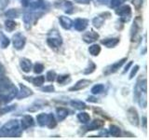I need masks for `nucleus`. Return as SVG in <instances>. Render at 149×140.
<instances>
[{"instance_id":"nucleus-36","label":"nucleus","mask_w":149,"mask_h":140,"mask_svg":"<svg viewBox=\"0 0 149 140\" xmlns=\"http://www.w3.org/2000/svg\"><path fill=\"white\" fill-rule=\"evenodd\" d=\"M127 0H110V7L113 8H116L122 4H124Z\"/></svg>"},{"instance_id":"nucleus-7","label":"nucleus","mask_w":149,"mask_h":140,"mask_svg":"<svg viewBox=\"0 0 149 140\" xmlns=\"http://www.w3.org/2000/svg\"><path fill=\"white\" fill-rule=\"evenodd\" d=\"M55 7L63 9L64 12L68 14H71L74 12V6L72 2L68 1V0H58L55 2Z\"/></svg>"},{"instance_id":"nucleus-44","label":"nucleus","mask_w":149,"mask_h":140,"mask_svg":"<svg viewBox=\"0 0 149 140\" xmlns=\"http://www.w3.org/2000/svg\"><path fill=\"white\" fill-rule=\"evenodd\" d=\"M5 75V67H4V65L0 63V78L3 77Z\"/></svg>"},{"instance_id":"nucleus-47","label":"nucleus","mask_w":149,"mask_h":140,"mask_svg":"<svg viewBox=\"0 0 149 140\" xmlns=\"http://www.w3.org/2000/svg\"><path fill=\"white\" fill-rule=\"evenodd\" d=\"M29 0H22V5L24 7H28L29 6Z\"/></svg>"},{"instance_id":"nucleus-14","label":"nucleus","mask_w":149,"mask_h":140,"mask_svg":"<svg viewBox=\"0 0 149 140\" xmlns=\"http://www.w3.org/2000/svg\"><path fill=\"white\" fill-rule=\"evenodd\" d=\"M73 25L74 26V29L77 31H84L88 25V20H87V19H83V18L82 19L78 18L74 21Z\"/></svg>"},{"instance_id":"nucleus-16","label":"nucleus","mask_w":149,"mask_h":140,"mask_svg":"<svg viewBox=\"0 0 149 140\" xmlns=\"http://www.w3.org/2000/svg\"><path fill=\"white\" fill-rule=\"evenodd\" d=\"M12 83L10 79L7 77H1L0 78V92H6L11 88Z\"/></svg>"},{"instance_id":"nucleus-9","label":"nucleus","mask_w":149,"mask_h":140,"mask_svg":"<svg viewBox=\"0 0 149 140\" xmlns=\"http://www.w3.org/2000/svg\"><path fill=\"white\" fill-rule=\"evenodd\" d=\"M126 61H127V58L125 57V58H123V59H121V60L118 61V62L114 63L113 64L109 65L108 67H106L105 71H104V74H105V75H109V74H112V73L116 72V71H118V70L124 64V63L126 62Z\"/></svg>"},{"instance_id":"nucleus-38","label":"nucleus","mask_w":149,"mask_h":140,"mask_svg":"<svg viewBox=\"0 0 149 140\" xmlns=\"http://www.w3.org/2000/svg\"><path fill=\"white\" fill-rule=\"evenodd\" d=\"M69 79V75H60L57 77V81L61 85H64L65 82Z\"/></svg>"},{"instance_id":"nucleus-30","label":"nucleus","mask_w":149,"mask_h":140,"mask_svg":"<svg viewBox=\"0 0 149 140\" xmlns=\"http://www.w3.org/2000/svg\"><path fill=\"white\" fill-rule=\"evenodd\" d=\"M109 133L111 135H113L115 137H118V136H120L121 134V130L119 127L116 125H110L109 127Z\"/></svg>"},{"instance_id":"nucleus-21","label":"nucleus","mask_w":149,"mask_h":140,"mask_svg":"<svg viewBox=\"0 0 149 140\" xmlns=\"http://www.w3.org/2000/svg\"><path fill=\"white\" fill-rule=\"evenodd\" d=\"M102 44L104 45L107 48H114L119 43V38L118 37H112V38H105L102 40Z\"/></svg>"},{"instance_id":"nucleus-37","label":"nucleus","mask_w":149,"mask_h":140,"mask_svg":"<svg viewBox=\"0 0 149 140\" xmlns=\"http://www.w3.org/2000/svg\"><path fill=\"white\" fill-rule=\"evenodd\" d=\"M16 108V106L13 105V106H3L0 108V115H3V114H6L7 112H10L12 110H14Z\"/></svg>"},{"instance_id":"nucleus-31","label":"nucleus","mask_w":149,"mask_h":140,"mask_svg":"<svg viewBox=\"0 0 149 140\" xmlns=\"http://www.w3.org/2000/svg\"><path fill=\"white\" fill-rule=\"evenodd\" d=\"M88 51L92 56H97L101 52V47L97 44H93L88 48Z\"/></svg>"},{"instance_id":"nucleus-10","label":"nucleus","mask_w":149,"mask_h":140,"mask_svg":"<svg viewBox=\"0 0 149 140\" xmlns=\"http://www.w3.org/2000/svg\"><path fill=\"white\" fill-rule=\"evenodd\" d=\"M91 83V80L90 79H80V80H78L73 87H71L69 89L70 92H76V91H80V90H83V89L87 88L90 84Z\"/></svg>"},{"instance_id":"nucleus-32","label":"nucleus","mask_w":149,"mask_h":140,"mask_svg":"<svg viewBox=\"0 0 149 140\" xmlns=\"http://www.w3.org/2000/svg\"><path fill=\"white\" fill-rule=\"evenodd\" d=\"M16 26H17V23L12 20H7L5 22V28H6L8 32H12L16 28Z\"/></svg>"},{"instance_id":"nucleus-4","label":"nucleus","mask_w":149,"mask_h":140,"mask_svg":"<svg viewBox=\"0 0 149 140\" xmlns=\"http://www.w3.org/2000/svg\"><path fill=\"white\" fill-rule=\"evenodd\" d=\"M47 43L51 48H59L63 44V39L58 31L53 30L49 32L48 38H47Z\"/></svg>"},{"instance_id":"nucleus-50","label":"nucleus","mask_w":149,"mask_h":140,"mask_svg":"<svg viewBox=\"0 0 149 140\" xmlns=\"http://www.w3.org/2000/svg\"><path fill=\"white\" fill-rule=\"evenodd\" d=\"M143 123L144 127H146V117H143Z\"/></svg>"},{"instance_id":"nucleus-49","label":"nucleus","mask_w":149,"mask_h":140,"mask_svg":"<svg viewBox=\"0 0 149 140\" xmlns=\"http://www.w3.org/2000/svg\"><path fill=\"white\" fill-rule=\"evenodd\" d=\"M98 3H100L102 5H105L107 3V0H96Z\"/></svg>"},{"instance_id":"nucleus-28","label":"nucleus","mask_w":149,"mask_h":140,"mask_svg":"<svg viewBox=\"0 0 149 140\" xmlns=\"http://www.w3.org/2000/svg\"><path fill=\"white\" fill-rule=\"evenodd\" d=\"M77 119L82 123H88L91 120V116L87 112H80L77 114Z\"/></svg>"},{"instance_id":"nucleus-25","label":"nucleus","mask_w":149,"mask_h":140,"mask_svg":"<svg viewBox=\"0 0 149 140\" xmlns=\"http://www.w3.org/2000/svg\"><path fill=\"white\" fill-rule=\"evenodd\" d=\"M9 43H10V40H9L8 37L3 32L0 31V45H1V48L2 49L8 48Z\"/></svg>"},{"instance_id":"nucleus-3","label":"nucleus","mask_w":149,"mask_h":140,"mask_svg":"<svg viewBox=\"0 0 149 140\" xmlns=\"http://www.w3.org/2000/svg\"><path fill=\"white\" fill-rule=\"evenodd\" d=\"M37 123L40 126H48L49 128H54L57 123L52 114H47V113H41L37 115L36 117Z\"/></svg>"},{"instance_id":"nucleus-15","label":"nucleus","mask_w":149,"mask_h":140,"mask_svg":"<svg viewBox=\"0 0 149 140\" xmlns=\"http://www.w3.org/2000/svg\"><path fill=\"white\" fill-rule=\"evenodd\" d=\"M141 24H142V19L141 18H136L132 26V30H130V35H132V40L133 41L135 37L138 35V31L141 29Z\"/></svg>"},{"instance_id":"nucleus-6","label":"nucleus","mask_w":149,"mask_h":140,"mask_svg":"<svg viewBox=\"0 0 149 140\" xmlns=\"http://www.w3.org/2000/svg\"><path fill=\"white\" fill-rule=\"evenodd\" d=\"M12 43H13L14 48L18 50H20L24 48L25 43H26V38L22 33H16V34L12 36Z\"/></svg>"},{"instance_id":"nucleus-27","label":"nucleus","mask_w":149,"mask_h":140,"mask_svg":"<svg viewBox=\"0 0 149 140\" xmlns=\"http://www.w3.org/2000/svg\"><path fill=\"white\" fill-rule=\"evenodd\" d=\"M46 104V102L44 101H41V100H38L35 102L34 104H33L32 106H30L29 108H28V111H31V112H35V111H37L38 109L42 108L43 107V106Z\"/></svg>"},{"instance_id":"nucleus-22","label":"nucleus","mask_w":149,"mask_h":140,"mask_svg":"<svg viewBox=\"0 0 149 140\" xmlns=\"http://www.w3.org/2000/svg\"><path fill=\"white\" fill-rule=\"evenodd\" d=\"M26 80H28V81H31L33 84H34L35 86H37V87H39V86H41L42 84L44 83V81H45V78H44V76H38V77H35V78H24Z\"/></svg>"},{"instance_id":"nucleus-5","label":"nucleus","mask_w":149,"mask_h":140,"mask_svg":"<svg viewBox=\"0 0 149 140\" xmlns=\"http://www.w3.org/2000/svg\"><path fill=\"white\" fill-rule=\"evenodd\" d=\"M116 13L120 17L121 21L129 22L130 16H132V8L129 5H124V6H119L116 9Z\"/></svg>"},{"instance_id":"nucleus-17","label":"nucleus","mask_w":149,"mask_h":140,"mask_svg":"<svg viewBox=\"0 0 149 140\" xmlns=\"http://www.w3.org/2000/svg\"><path fill=\"white\" fill-rule=\"evenodd\" d=\"M104 125V121L102 120H94L93 121L88 124L86 128V131H94V130H99L100 128H102V126Z\"/></svg>"},{"instance_id":"nucleus-2","label":"nucleus","mask_w":149,"mask_h":140,"mask_svg":"<svg viewBox=\"0 0 149 140\" xmlns=\"http://www.w3.org/2000/svg\"><path fill=\"white\" fill-rule=\"evenodd\" d=\"M21 134L20 123L17 120H11L0 128V137H14Z\"/></svg>"},{"instance_id":"nucleus-1","label":"nucleus","mask_w":149,"mask_h":140,"mask_svg":"<svg viewBox=\"0 0 149 140\" xmlns=\"http://www.w3.org/2000/svg\"><path fill=\"white\" fill-rule=\"evenodd\" d=\"M147 85H146V78H140L136 86L134 89V97L139 103L141 107H146L147 106Z\"/></svg>"},{"instance_id":"nucleus-48","label":"nucleus","mask_w":149,"mask_h":140,"mask_svg":"<svg viewBox=\"0 0 149 140\" xmlns=\"http://www.w3.org/2000/svg\"><path fill=\"white\" fill-rule=\"evenodd\" d=\"M88 102H93V103H96L97 102V99L96 98H94V97H92V96H91V97H88V99H87Z\"/></svg>"},{"instance_id":"nucleus-26","label":"nucleus","mask_w":149,"mask_h":140,"mask_svg":"<svg viewBox=\"0 0 149 140\" xmlns=\"http://www.w3.org/2000/svg\"><path fill=\"white\" fill-rule=\"evenodd\" d=\"M70 105H71V106H73L74 108L78 109V110H83L87 107L85 103L82 101H79V100H73L70 102Z\"/></svg>"},{"instance_id":"nucleus-39","label":"nucleus","mask_w":149,"mask_h":140,"mask_svg":"<svg viewBox=\"0 0 149 140\" xmlns=\"http://www.w3.org/2000/svg\"><path fill=\"white\" fill-rule=\"evenodd\" d=\"M44 70V65L40 64V63H36L35 65H34V72L36 73V74H40L43 72Z\"/></svg>"},{"instance_id":"nucleus-41","label":"nucleus","mask_w":149,"mask_h":140,"mask_svg":"<svg viewBox=\"0 0 149 140\" xmlns=\"http://www.w3.org/2000/svg\"><path fill=\"white\" fill-rule=\"evenodd\" d=\"M138 70H139V65H137V64H136V65H134V67L132 68V72H130V74L129 78H130V79H132V78H133V77L135 76V75L137 74Z\"/></svg>"},{"instance_id":"nucleus-19","label":"nucleus","mask_w":149,"mask_h":140,"mask_svg":"<svg viewBox=\"0 0 149 140\" xmlns=\"http://www.w3.org/2000/svg\"><path fill=\"white\" fill-rule=\"evenodd\" d=\"M33 125H34V119L29 115L24 116L21 120V126L22 130L28 129L29 127H32Z\"/></svg>"},{"instance_id":"nucleus-29","label":"nucleus","mask_w":149,"mask_h":140,"mask_svg":"<svg viewBox=\"0 0 149 140\" xmlns=\"http://www.w3.org/2000/svg\"><path fill=\"white\" fill-rule=\"evenodd\" d=\"M104 19L101 17V16H98V17H95L94 19L92 20V24L95 28H101L102 25H104Z\"/></svg>"},{"instance_id":"nucleus-24","label":"nucleus","mask_w":149,"mask_h":140,"mask_svg":"<svg viewBox=\"0 0 149 140\" xmlns=\"http://www.w3.org/2000/svg\"><path fill=\"white\" fill-rule=\"evenodd\" d=\"M32 9H37V10H39V9H43L46 8V2L44 0H37L36 2H33V3H29V6Z\"/></svg>"},{"instance_id":"nucleus-45","label":"nucleus","mask_w":149,"mask_h":140,"mask_svg":"<svg viewBox=\"0 0 149 140\" xmlns=\"http://www.w3.org/2000/svg\"><path fill=\"white\" fill-rule=\"evenodd\" d=\"M74 1L79 4H90L91 0H74Z\"/></svg>"},{"instance_id":"nucleus-35","label":"nucleus","mask_w":149,"mask_h":140,"mask_svg":"<svg viewBox=\"0 0 149 140\" xmlns=\"http://www.w3.org/2000/svg\"><path fill=\"white\" fill-rule=\"evenodd\" d=\"M5 15H6L8 18H11V19L18 18L19 17V11L16 8H10V9H8V11H6Z\"/></svg>"},{"instance_id":"nucleus-51","label":"nucleus","mask_w":149,"mask_h":140,"mask_svg":"<svg viewBox=\"0 0 149 140\" xmlns=\"http://www.w3.org/2000/svg\"><path fill=\"white\" fill-rule=\"evenodd\" d=\"M0 3H1V0H0Z\"/></svg>"},{"instance_id":"nucleus-34","label":"nucleus","mask_w":149,"mask_h":140,"mask_svg":"<svg viewBox=\"0 0 149 140\" xmlns=\"http://www.w3.org/2000/svg\"><path fill=\"white\" fill-rule=\"evenodd\" d=\"M104 86L102 84H96L91 88V93L92 94H99L102 92H104Z\"/></svg>"},{"instance_id":"nucleus-40","label":"nucleus","mask_w":149,"mask_h":140,"mask_svg":"<svg viewBox=\"0 0 149 140\" xmlns=\"http://www.w3.org/2000/svg\"><path fill=\"white\" fill-rule=\"evenodd\" d=\"M55 78H56V73L53 70H50V71L47 73V79L49 81H53Z\"/></svg>"},{"instance_id":"nucleus-46","label":"nucleus","mask_w":149,"mask_h":140,"mask_svg":"<svg viewBox=\"0 0 149 140\" xmlns=\"http://www.w3.org/2000/svg\"><path fill=\"white\" fill-rule=\"evenodd\" d=\"M132 62H129V64H127V65H126V66H125V69H124L123 73H126V72H127L128 70H129V68H130V66H132Z\"/></svg>"},{"instance_id":"nucleus-20","label":"nucleus","mask_w":149,"mask_h":140,"mask_svg":"<svg viewBox=\"0 0 149 140\" xmlns=\"http://www.w3.org/2000/svg\"><path fill=\"white\" fill-rule=\"evenodd\" d=\"M20 66L22 70L25 73H29L32 69V63L29 59L27 58H22L20 61Z\"/></svg>"},{"instance_id":"nucleus-18","label":"nucleus","mask_w":149,"mask_h":140,"mask_svg":"<svg viewBox=\"0 0 149 140\" xmlns=\"http://www.w3.org/2000/svg\"><path fill=\"white\" fill-rule=\"evenodd\" d=\"M59 22L61 23L63 28H64L65 30H69L71 29L73 26V22L70 18L66 16H60L59 17Z\"/></svg>"},{"instance_id":"nucleus-43","label":"nucleus","mask_w":149,"mask_h":140,"mask_svg":"<svg viewBox=\"0 0 149 140\" xmlns=\"http://www.w3.org/2000/svg\"><path fill=\"white\" fill-rule=\"evenodd\" d=\"M133 5L134 7L136 8V9H140L143 5V0H133Z\"/></svg>"},{"instance_id":"nucleus-33","label":"nucleus","mask_w":149,"mask_h":140,"mask_svg":"<svg viewBox=\"0 0 149 140\" xmlns=\"http://www.w3.org/2000/svg\"><path fill=\"white\" fill-rule=\"evenodd\" d=\"M96 69V64L92 62V61H90L88 62V66L84 69V71L83 73L85 74V75H88V74H91L92 72H94V70Z\"/></svg>"},{"instance_id":"nucleus-23","label":"nucleus","mask_w":149,"mask_h":140,"mask_svg":"<svg viewBox=\"0 0 149 140\" xmlns=\"http://www.w3.org/2000/svg\"><path fill=\"white\" fill-rule=\"evenodd\" d=\"M68 110L66 108H64V107H58L57 109H56V114H57V118L60 121L63 120L66 117L68 116Z\"/></svg>"},{"instance_id":"nucleus-11","label":"nucleus","mask_w":149,"mask_h":140,"mask_svg":"<svg viewBox=\"0 0 149 140\" xmlns=\"http://www.w3.org/2000/svg\"><path fill=\"white\" fill-rule=\"evenodd\" d=\"M33 94V91L30 88L26 87L23 84H20V91H18L17 93V98L18 99H23V98L29 97L30 95Z\"/></svg>"},{"instance_id":"nucleus-42","label":"nucleus","mask_w":149,"mask_h":140,"mask_svg":"<svg viewBox=\"0 0 149 140\" xmlns=\"http://www.w3.org/2000/svg\"><path fill=\"white\" fill-rule=\"evenodd\" d=\"M54 87L53 85H48V86H45L43 88H41V91L42 92H54Z\"/></svg>"},{"instance_id":"nucleus-13","label":"nucleus","mask_w":149,"mask_h":140,"mask_svg":"<svg viewBox=\"0 0 149 140\" xmlns=\"http://www.w3.org/2000/svg\"><path fill=\"white\" fill-rule=\"evenodd\" d=\"M36 15L34 13H31V12H26L24 13L22 19H23V22H24V26L26 29H30L32 24L34 23L35 20H36Z\"/></svg>"},{"instance_id":"nucleus-12","label":"nucleus","mask_w":149,"mask_h":140,"mask_svg":"<svg viewBox=\"0 0 149 140\" xmlns=\"http://www.w3.org/2000/svg\"><path fill=\"white\" fill-rule=\"evenodd\" d=\"M98 38H99V34L94 32L93 30H91L85 33L82 36V39L84 40V42H86V43H93V42L96 41Z\"/></svg>"},{"instance_id":"nucleus-8","label":"nucleus","mask_w":149,"mask_h":140,"mask_svg":"<svg viewBox=\"0 0 149 140\" xmlns=\"http://www.w3.org/2000/svg\"><path fill=\"white\" fill-rule=\"evenodd\" d=\"M127 117L128 120L130 123L134 126H138L139 125V116H138V112L137 110L134 108V107H130L127 111Z\"/></svg>"}]
</instances>
